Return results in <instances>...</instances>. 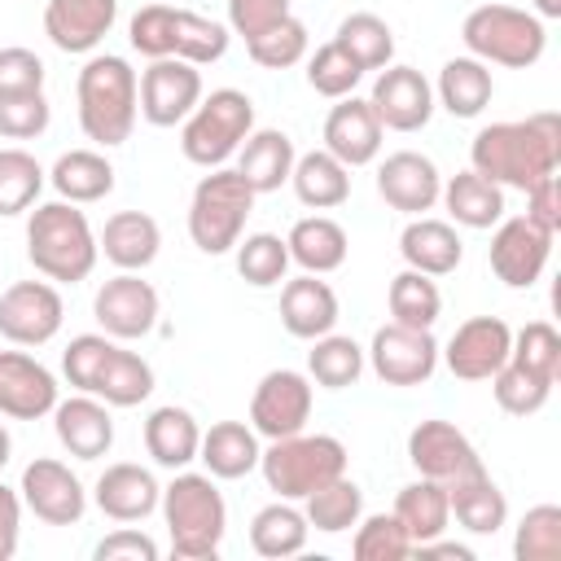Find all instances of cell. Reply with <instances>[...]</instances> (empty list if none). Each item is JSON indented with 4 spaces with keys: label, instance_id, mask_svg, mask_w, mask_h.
<instances>
[{
    "label": "cell",
    "instance_id": "obj_13",
    "mask_svg": "<svg viewBox=\"0 0 561 561\" xmlns=\"http://www.w3.org/2000/svg\"><path fill=\"white\" fill-rule=\"evenodd\" d=\"M92 316L114 342H136L158 324V289L140 280V272H118L96 289Z\"/></svg>",
    "mask_w": 561,
    "mask_h": 561
},
{
    "label": "cell",
    "instance_id": "obj_6",
    "mask_svg": "<svg viewBox=\"0 0 561 561\" xmlns=\"http://www.w3.org/2000/svg\"><path fill=\"white\" fill-rule=\"evenodd\" d=\"M460 44L469 48V57H478L486 66L530 70L548 48V31H543V18H535L530 9L478 4L460 22Z\"/></svg>",
    "mask_w": 561,
    "mask_h": 561
},
{
    "label": "cell",
    "instance_id": "obj_20",
    "mask_svg": "<svg viewBox=\"0 0 561 561\" xmlns=\"http://www.w3.org/2000/svg\"><path fill=\"white\" fill-rule=\"evenodd\" d=\"M57 408V377L26 351H0V416L39 421Z\"/></svg>",
    "mask_w": 561,
    "mask_h": 561
},
{
    "label": "cell",
    "instance_id": "obj_2",
    "mask_svg": "<svg viewBox=\"0 0 561 561\" xmlns=\"http://www.w3.org/2000/svg\"><path fill=\"white\" fill-rule=\"evenodd\" d=\"M75 101H79V127L88 140L101 149H114L131 136L136 114H140V79L127 66V57L96 53L83 61L75 79Z\"/></svg>",
    "mask_w": 561,
    "mask_h": 561
},
{
    "label": "cell",
    "instance_id": "obj_7",
    "mask_svg": "<svg viewBox=\"0 0 561 561\" xmlns=\"http://www.w3.org/2000/svg\"><path fill=\"white\" fill-rule=\"evenodd\" d=\"M259 473L280 500H307L316 486L346 473V447L333 434H285L259 451Z\"/></svg>",
    "mask_w": 561,
    "mask_h": 561
},
{
    "label": "cell",
    "instance_id": "obj_25",
    "mask_svg": "<svg viewBox=\"0 0 561 561\" xmlns=\"http://www.w3.org/2000/svg\"><path fill=\"white\" fill-rule=\"evenodd\" d=\"M92 500L110 522H145L158 508L162 486L145 465L118 460V465H105V473L92 486Z\"/></svg>",
    "mask_w": 561,
    "mask_h": 561
},
{
    "label": "cell",
    "instance_id": "obj_15",
    "mask_svg": "<svg viewBox=\"0 0 561 561\" xmlns=\"http://www.w3.org/2000/svg\"><path fill=\"white\" fill-rule=\"evenodd\" d=\"M202 101V70L180 57H158L140 75V118L153 127L184 123Z\"/></svg>",
    "mask_w": 561,
    "mask_h": 561
},
{
    "label": "cell",
    "instance_id": "obj_44",
    "mask_svg": "<svg viewBox=\"0 0 561 561\" xmlns=\"http://www.w3.org/2000/svg\"><path fill=\"white\" fill-rule=\"evenodd\" d=\"M333 39L355 57L359 70H386L394 61V31L377 13H351V18H342V26H337Z\"/></svg>",
    "mask_w": 561,
    "mask_h": 561
},
{
    "label": "cell",
    "instance_id": "obj_45",
    "mask_svg": "<svg viewBox=\"0 0 561 561\" xmlns=\"http://www.w3.org/2000/svg\"><path fill=\"white\" fill-rule=\"evenodd\" d=\"M307 44H311L307 22H298L294 13H285L280 22H272V26H263L259 35H250V39H245V53H250V61L263 66V70H289V66H298V61L307 57Z\"/></svg>",
    "mask_w": 561,
    "mask_h": 561
},
{
    "label": "cell",
    "instance_id": "obj_59",
    "mask_svg": "<svg viewBox=\"0 0 561 561\" xmlns=\"http://www.w3.org/2000/svg\"><path fill=\"white\" fill-rule=\"evenodd\" d=\"M18 535H22V495L0 482V561L18 552Z\"/></svg>",
    "mask_w": 561,
    "mask_h": 561
},
{
    "label": "cell",
    "instance_id": "obj_40",
    "mask_svg": "<svg viewBox=\"0 0 561 561\" xmlns=\"http://www.w3.org/2000/svg\"><path fill=\"white\" fill-rule=\"evenodd\" d=\"M92 394L105 399L110 408H136V403H145L153 394V368H149V359H140L136 351H123L114 342V351L101 364V377H96Z\"/></svg>",
    "mask_w": 561,
    "mask_h": 561
},
{
    "label": "cell",
    "instance_id": "obj_17",
    "mask_svg": "<svg viewBox=\"0 0 561 561\" xmlns=\"http://www.w3.org/2000/svg\"><path fill=\"white\" fill-rule=\"evenodd\" d=\"M408 460L421 478H434V482H456L473 469H482V456L478 447L465 438V430H456L451 421H416L412 434H408Z\"/></svg>",
    "mask_w": 561,
    "mask_h": 561
},
{
    "label": "cell",
    "instance_id": "obj_36",
    "mask_svg": "<svg viewBox=\"0 0 561 561\" xmlns=\"http://www.w3.org/2000/svg\"><path fill=\"white\" fill-rule=\"evenodd\" d=\"M48 184L57 188L61 202H75V206H88V202H101L114 193V167L105 153L96 149H70L53 162L48 171Z\"/></svg>",
    "mask_w": 561,
    "mask_h": 561
},
{
    "label": "cell",
    "instance_id": "obj_50",
    "mask_svg": "<svg viewBox=\"0 0 561 561\" xmlns=\"http://www.w3.org/2000/svg\"><path fill=\"white\" fill-rule=\"evenodd\" d=\"M513 557L517 561H561V508L557 504H535L522 513L517 535H513Z\"/></svg>",
    "mask_w": 561,
    "mask_h": 561
},
{
    "label": "cell",
    "instance_id": "obj_16",
    "mask_svg": "<svg viewBox=\"0 0 561 561\" xmlns=\"http://www.w3.org/2000/svg\"><path fill=\"white\" fill-rule=\"evenodd\" d=\"M508 346H513V329L500 316H469L447 337V346H438V359L460 381H491V373L508 359Z\"/></svg>",
    "mask_w": 561,
    "mask_h": 561
},
{
    "label": "cell",
    "instance_id": "obj_62",
    "mask_svg": "<svg viewBox=\"0 0 561 561\" xmlns=\"http://www.w3.org/2000/svg\"><path fill=\"white\" fill-rule=\"evenodd\" d=\"M9 451H13V438H9V430L0 425V469L9 465Z\"/></svg>",
    "mask_w": 561,
    "mask_h": 561
},
{
    "label": "cell",
    "instance_id": "obj_52",
    "mask_svg": "<svg viewBox=\"0 0 561 561\" xmlns=\"http://www.w3.org/2000/svg\"><path fill=\"white\" fill-rule=\"evenodd\" d=\"M508 359L530 368V373H539V377H548L557 386V377H561V333L548 320H530L526 329L513 333Z\"/></svg>",
    "mask_w": 561,
    "mask_h": 561
},
{
    "label": "cell",
    "instance_id": "obj_10",
    "mask_svg": "<svg viewBox=\"0 0 561 561\" xmlns=\"http://www.w3.org/2000/svg\"><path fill=\"white\" fill-rule=\"evenodd\" d=\"M66 302L53 280H13L0 294V337L13 346H44L57 337Z\"/></svg>",
    "mask_w": 561,
    "mask_h": 561
},
{
    "label": "cell",
    "instance_id": "obj_4",
    "mask_svg": "<svg viewBox=\"0 0 561 561\" xmlns=\"http://www.w3.org/2000/svg\"><path fill=\"white\" fill-rule=\"evenodd\" d=\"M158 508H162V522L171 535V552L180 561H210L219 552L224 530H228V504L210 473L180 469L162 486Z\"/></svg>",
    "mask_w": 561,
    "mask_h": 561
},
{
    "label": "cell",
    "instance_id": "obj_47",
    "mask_svg": "<svg viewBox=\"0 0 561 561\" xmlns=\"http://www.w3.org/2000/svg\"><path fill=\"white\" fill-rule=\"evenodd\" d=\"M44 175L48 171L35 162V153H26V149H0V219L31 210L39 202Z\"/></svg>",
    "mask_w": 561,
    "mask_h": 561
},
{
    "label": "cell",
    "instance_id": "obj_18",
    "mask_svg": "<svg viewBox=\"0 0 561 561\" xmlns=\"http://www.w3.org/2000/svg\"><path fill=\"white\" fill-rule=\"evenodd\" d=\"M548 254H552V237L539 232L526 215H513V219H500L495 224V237H491V272L508 285V289H530L543 267H548Z\"/></svg>",
    "mask_w": 561,
    "mask_h": 561
},
{
    "label": "cell",
    "instance_id": "obj_11",
    "mask_svg": "<svg viewBox=\"0 0 561 561\" xmlns=\"http://www.w3.org/2000/svg\"><path fill=\"white\" fill-rule=\"evenodd\" d=\"M368 364L386 386H425L438 368V342L430 329L412 324H381L368 342Z\"/></svg>",
    "mask_w": 561,
    "mask_h": 561
},
{
    "label": "cell",
    "instance_id": "obj_5",
    "mask_svg": "<svg viewBox=\"0 0 561 561\" xmlns=\"http://www.w3.org/2000/svg\"><path fill=\"white\" fill-rule=\"evenodd\" d=\"M127 39L140 57L158 61V57H180L188 66H210L228 53V26L188 9H171V4H145L131 13L127 22Z\"/></svg>",
    "mask_w": 561,
    "mask_h": 561
},
{
    "label": "cell",
    "instance_id": "obj_30",
    "mask_svg": "<svg viewBox=\"0 0 561 561\" xmlns=\"http://www.w3.org/2000/svg\"><path fill=\"white\" fill-rule=\"evenodd\" d=\"M294 158H298V149H294V140H289L285 131L259 127V131H250V136L241 140V149H237V171H241V180H245L254 193H276V188L289 180Z\"/></svg>",
    "mask_w": 561,
    "mask_h": 561
},
{
    "label": "cell",
    "instance_id": "obj_56",
    "mask_svg": "<svg viewBox=\"0 0 561 561\" xmlns=\"http://www.w3.org/2000/svg\"><path fill=\"white\" fill-rule=\"evenodd\" d=\"M285 13H289V0H228V31H237L241 39H250L263 26L280 22Z\"/></svg>",
    "mask_w": 561,
    "mask_h": 561
},
{
    "label": "cell",
    "instance_id": "obj_38",
    "mask_svg": "<svg viewBox=\"0 0 561 561\" xmlns=\"http://www.w3.org/2000/svg\"><path fill=\"white\" fill-rule=\"evenodd\" d=\"M394 517L403 522V530H408L412 548H416V543L438 539V535L447 530V522H451L447 486H443V482H434V478H416V482H408V486L394 495Z\"/></svg>",
    "mask_w": 561,
    "mask_h": 561
},
{
    "label": "cell",
    "instance_id": "obj_42",
    "mask_svg": "<svg viewBox=\"0 0 561 561\" xmlns=\"http://www.w3.org/2000/svg\"><path fill=\"white\" fill-rule=\"evenodd\" d=\"M302 517H307V526H316L324 535H342L364 517V491L342 473V478H333L307 495Z\"/></svg>",
    "mask_w": 561,
    "mask_h": 561
},
{
    "label": "cell",
    "instance_id": "obj_35",
    "mask_svg": "<svg viewBox=\"0 0 561 561\" xmlns=\"http://www.w3.org/2000/svg\"><path fill=\"white\" fill-rule=\"evenodd\" d=\"M285 245H289V263H298V267L311 272V276L337 272V267L346 263V250H351L346 228H342L337 219H329V215L298 219V224L289 228Z\"/></svg>",
    "mask_w": 561,
    "mask_h": 561
},
{
    "label": "cell",
    "instance_id": "obj_32",
    "mask_svg": "<svg viewBox=\"0 0 561 561\" xmlns=\"http://www.w3.org/2000/svg\"><path fill=\"white\" fill-rule=\"evenodd\" d=\"M495 96V79L486 70V61L478 57H451L443 61L438 70V83H434V101L451 114V118H478Z\"/></svg>",
    "mask_w": 561,
    "mask_h": 561
},
{
    "label": "cell",
    "instance_id": "obj_26",
    "mask_svg": "<svg viewBox=\"0 0 561 561\" xmlns=\"http://www.w3.org/2000/svg\"><path fill=\"white\" fill-rule=\"evenodd\" d=\"M280 324H285L289 337H302V342H316V337L333 333V324H337L333 285L311 276V272L285 280V289H280Z\"/></svg>",
    "mask_w": 561,
    "mask_h": 561
},
{
    "label": "cell",
    "instance_id": "obj_24",
    "mask_svg": "<svg viewBox=\"0 0 561 561\" xmlns=\"http://www.w3.org/2000/svg\"><path fill=\"white\" fill-rule=\"evenodd\" d=\"M118 18V0H48L44 4V35L61 53H92Z\"/></svg>",
    "mask_w": 561,
    "mask_h": 561
},
{
    "label": "cell",
    "instance_id": "obj_28",
    "mask_svg": "<svg viewBox=\"0 0 561 561\" xmlns=\"http://www.w3.org/2000/svg\"><path fill=\"white\" fill-rule=\"evenodd\" d=\"M399 254L412 272H425V276H451L465 259V245H460V232L447 224V219H430V215H416L403 232H399Z\"/></svg>",
    "mask_w": 561,
    "mask_h": 561
},
{
    "label": "cell",
    "instance_id": "obj_31",
    "mask_svg": "<svg viewBox=\"0 0 561 561\" xmlns=\"http://www.w3.org/2000/svg\"><path fill=\"white\" fill-rule=\"evenodd\" d=\"M447 504H451V517L469 535H495L508 522V500L486 469H473V473L447 482Z\"/></svg>",
    "mask_w": 561,
    "mask_h": 561
},
{
    "label": "cell",
    "instance_id": "obj_46",
    "mask_svg": "<svg viewBox=\"0 0 561 561\" xmlns=\"http://www.w3.org/2000/svg\"><path fill=\"white\" fill-rule=\"evenodd\" d=\"M232 250H237V272H241V280L254 285V289L280 285L285 272H289V245H285L276 232H250V237H241Z\"/></svg>",
    "mask_w": 561,
    "mask_h": 561
},
{
    "label": "cell",
    "instance_id": "obj_19",
    "mask_svg": "<svg viewBox=\"0 0 561 561\" xmlns=\"http://www.w3.org/2000/svg\"><path fill=\"white\" fill-rule=\"evenodd\" d=\"M368 105L381 118V127H390V131H421L434 118V88L412 66H386L373 79Z\"/></svg>",
    "mask_w": 561,
    "mask_h": 561
},
{
    "label": "cell",
    "instance_id": "obj_55",
    "mask_svg": "<svg viewBox=\"0 0 561 561\" xmlns=\"http://www.w3.org/2000/svg\"><path fill=\"white\" fill-rule=\"evenodd\" d=\"M44 61L31 48H0V96H18V92H44Z\"/></svg>",
    "mask_w": 561,
    "mask_h": 561
},
{
    "label": "cell",
    "instance_id": "obj_48",
    "mask_svg": "<svg viewBox=\"0 0 561 561\" xmlns=\"http://www.w3.org/2000/svg\"><path fill=\"white\" fill-rule=\"evenodd\" d=\"M491 394H495V403H500L508 416H535V412L548 403L552 381L539 377V373H530V368H522V364H513V359H504V364L491 373Z\"/></svg>",
    "mask_w": 561,
    "mask_h": 561
},
{
    "label": "cell",
    "instance_id": "obj_53",
    "mask_svg": "<svg viewBox=\"0 0 561 561\" xmlns=\"http://www.w3.org/2000/svg\"><path fill=\"white\" fill-rule=\"evenodd\" d=\"M110 351H114V337H110V333H79V337H70V346L61 351V373H66V381H70L75 390L92 394V386H96L101 364H105Z\"/></svg>",
    "mask_w": 561,
    "mask_h": 561
},
{
    "label": "cell",
    "instance_id": "obj_21",
    "mask_svg": "<svg viewBox=\"0 0 561 561\" xmlns=\"http://www.w3.org/2000/svg\"><path fill=\"white\" fill-rule=\"evenodd\" d=\"M377 193L390 210H403V215H425L438 206V193H443V175L438 167L416 153V149H399L390 153L381 167H377Z\"/></svg>",
    "mask_w": 561,
    "mask_h": 561
},
{
    "label": "cell",
    "instance_id": "obj_51",
    "mask_svg": "<svg viewBox=\"0 0 561 561\" xmlns=\"http://www.w3.org/2000/svg\"><path fill=\"white\" fill-rule=\"evenodd\" d=\"M351 552H355V561H403V557H412V539L394 513H373V517L355 522Z\"/></svg>",
    "mask_w": 561,
    "mask_h": 561
},
{
    "label": "cell",
    "instance_id": "obj_14",
    "mask_svg": "<svg viewBox=\"0 0 561 561\" xmlns=\"http://www.w3.org/2000/svg\"><path fill=\"white\" fill-rule=\"evenodd\" d=\"M22 508H31L39 522L48 526H75L88 513V491L83 482L70 473V465L53 460V456H35L22 469Z\"/></svg>",
    "mask_w": 561,
    "mask_h": 561
},
{
    "label": "cell",
    "instance_id": "obj_34",
    "mask_svg": "<svg viewBox=\"0 0 561 561\" xmlns=\"http://www.w3.org/2000/svg\"><path fill=\"white\" fill-rule=\"evenodd\" d=\"M438 202L447 206V215L460 224V228H495L504 219V188L491 184L486 175H478L473 167L469 171H456L451 180H443V193Z\"/></svg>",
    "mask_w": 561,
    "mask_h": 561
},
{
    "label": "cell",
    "instance_id": "obj_41",
    "mask_svg": "<svg viewBox=\"0 0 561 561\" xmlns=\"http://www.w3.org/2000/svg\"><path fill=\"white\" fill-rule=\"evenodd\" d=\"M307 373L316 386L324 390H346L359 381L364 373V346L355 337H342V333H324L316 337V346L307 351Z\"/></svg>",
    "mask_w": 561,
    "mask_h": 561
},
{
    "label": "cell",
    "instance_id": "obj_60",
    "mask_svg": "<svg viewBox=\"0 0 561 561\" xmlns=\"http://www.w3.org/2000/svg\"><path fill=\"white\" fill-rule=\"evenodd\" d=\"M412 552H421V557H451V561H473V548H465V543H443V535H438V539H430V543H416Z\"/></svg>",
    "mask_w": 561,
    "mask_h": 561
},
{
    "label": "cell",
    "instance_id": "obj_54",
    "mask_svg": "<svg viewBox=\"0 0 561 561\" xmlns=\"http://www.w3.org/2000/svg\"><path fill=\"white\" fill-rule=\"evenodd\" d=\"M53 105L44 92H18V96H0V136L4 140H35L48 131Z\"/></svg>",
    "mask_w": 561,
    "mask_h": 561
},
{
    "label": "cell",
    "instance_id": "obj_9",
    "mask_svg": "<svg viewBox=\"0 0 561 561\" xmlns=\"http://www.w3.org/2000/svg\"><path fill=\"white\" fill-rule=\"evenodd\" d=\"M254 131V101L241 88H215L210 96L197 101V110L180 127V149L193 167H224L241 140Z\"/></svg>",
    "mask_w": 561,
    "mask_h": 561
},
{
    "label": "cell",
    "instance_id": "obj_27",
    "mask_svg": "<svg viewBox=\"0 0 561 561\" xmlns=\"http://www.w3.org/2000/svg\"><path fill=\"white\" fill-rule=\"evenodd\" d=\"M96 245L118 272H145L162 250V228L145 210H118L105 219Z\"/></svg>",
    "mask_w": 561,
    "mask_h": 561
},
{
    "label": "cell",
    "instance_id": "obj_29",
    "mask_svg": "<svg viewBox=\"0 0 561 561\" xmlns=\"http://www.w3.org/2000/svg\"><path fill=\"white\" fill-rule=\"evenodd\" d=\"M197 447H202V425L188 408H175V403H162L149 412L145 421V451L153 456V465L162 469H188L197 460Z\"/></svg>",
    "mask_w": 561,
    "mask_h": 561
},
{
    "label": "cell",
    "instance_id": "obj_43",
    "mask_svg": "<svg viewBox=\"0 0 561 561\" xmlns=\"http://www.w3.org/2000/svg\"><path fill=\"white\" fill-rule=\"evenodd\" d=\"M386 302H390L394 324H412V329H434V320H438V311H443V294H438L434 276L412 272V267H403V272L390 280Z\"/></svg>",
    "mask_w": 561,
    "mask_h": 561
},
{
    "label": "cell",
    "instance_id": "obj_3",
    "mask_svg": "<svg viewBox=\"0 0 561 561\" xmlns=\"http://www.w3.org/2000/svg\"><path fill=\"white\" fill-rule=\"evenodd\" d=\"M26 259L44 280L79 285L92 276L101 245L88 215L75 202H44L26 219Z\"/></svg>",
    "mask_w": 561,
    "mask_h": 561
},
{
    "label": "cell",
    "instance_id": "obj_61",
    "mask_svg": "<svg viewBox=\"0 0 561 561\" xmlns=\"http://www.w3.org/2000/svg\"><path fill=\"white\" fill-rule=\"evenodd\" d=\"M530 13L543 18V22L548 18H561V0H530Z\"/></svg>",
    "mask_w": 561,
    "mask_h": 561
},
{
    "label": "cell",
    "instance_id": "obj_1",
    "mask_svg": "<svg viewBox=\"0 0 561 561\" xmlns=\"http://www.w3.org/2000/svg\"><path fill=\"white\" fill-rule=\"evenodd\" d=\"M469 167L500 188H530L561 167V118L552 110L530 118L491 123L469 145Z\"/></svg>",
    "mask_w": 561,
    "mask_h": 561
},
{
    "label": "cell",
    "instance_id": "obj_33",
    "mask_svg": "<svg viewBox=\"0 0 561 561\" xmlns=\"http://www.w3.org/2000/svg\"><path fill=\"white\" fill-rule=\"evenodd\" d=\"M259 434L245 425V421H215L206 434H202V447H197V460L206 465L210 478H245L259 469Z\"/></svg>",
    "mask_w": 561,
    "mask_h": 561
},
{
    "label": "cell",
    "instance_id": "obj_23",
    "mask_svg": "<svg viewBox=\"0 0 561 561\" xmlns=\"http://www.w3.org/2000/svg\"><path fill=\"white\" fill-rule=\"evenodd\" d=\"M53 430L57 443L75 456V460H101L114 447V416L110 403L96 394H75V399H57L53 408Z\"/></svg>",
    "mask_w": 561,
    "mask_h": 561
},
{
    "label": "cell",
    "instance_id": "obj_58",
    "mask_svg": "<svg viewBox=\"0 0 561 561\" xmlns=\"http://www.w3.org/2000/svg\"><path fill=\"white\" fill-rule=\"evenodd\" d=\"M96 561H158V543L145 535V530H131V526H118L114 535H105L96 548H92Z\"/></svg>",
    "mask_w": 561,
    "mask_h": 561
},
{
    "label": "cell",
    "instance_id": "obj_22",
    "mask_svg": "<svg viewBox=\"0 0 561 561\" xmlns=\"http://www.w3.org/2000/svg\"><path fill=\"white\" fill-rule=\"evenodd\" d=\"M381 118L373 114L368 96H342L329 118H324V149L342 162V167H368L377 153H381Z\"/></svg>",
    "mask_w": 561,
    "mask_h": 561
},
{
    "label": "cell",
    "instance_id": "obj_37",
    "mask_svg": "<svg viewBox=\"0 0 561 561\" xmlns=\"http://www.w3.org/2000/svg\"><path fill=\"white\" fill-rule=\"evenodd\" d=\"M289 184H294V193H298L302 206L333 210V206H342L351 197V167H342L329 149H311V153L294 158Z\"/></svg>",
    "mask_w": 561,
    "mask_h": 561
},
{
    "label": "cell",
    "instance_id": "obj_49",
    "mask_svg": "<svg viewBox=\"0 0 561 561\" xmlns=\"http://www.w3.org/2000/svg\"><path fill=\"white\" fill-rule=\"evenodd\" d=\"M359 79H364V70L355 66V57H351L337 39L320 44V48L307 57V83H311V92H320V96H329V101L351 96V92L359 88Z\"/></svg>",
    "mask_w": 561,
    "mask_h": 561
},
{
    "label": "cell",
    "instance_id": "obj_57",
    "mask_svg": "<svg viewBox=\"0 0 561 561\" xmlns=\"http://www.w3.org/2000/svg\"><path fill=\"white\" fill-rule=\"evenodd\" d=\"M526 219L548 237L561 232V184H557V175H543L526 188Z\"/></svg>",
    "mask_w": 561,
    "mask_h": 561
},
{
    "label": "cell",
    "instance_id": "obj_39",
    "mask_svg": "<svg viewBox=\"0 0 561 561\" xmlns=\"http://www.w3.org/2000/svg\"><path fill=\"white\" fill-rule=\"evenodd\" d=\"M307 517L302 508H294L289 500H276V504H263L250 522V548L267 561H285V557H298L307 548Z\"/></svg>",
    "mask_w": 561,
    "mask_h": 561
},
{
    "label": "cell",
    "instance_id": "obj_8",
    "mask_svg": "<svg viewBox=\"0 0 561 561\" xmlns=\"http://www.w3.org/2000/svg\"><path fill=\"white\" fill-rule=\"evenodd\" d=\"M254 197L259 193L241 180L237 167H215L210 175H202L193 197H188V237H193V245L202 254H228L245 232Z\"/></svg>",
    "mask_w": 561,
    "mask_h": 561
},
{
    "label": "cell",
    "instance_id": "obj_12",
    "mask_svg": "<svg viewBox=\"0 0 561 561\" xmlns=\"http://www.w3.org/2000/svg\"><path fill=\"white\" fill-rule=\"evenodd\" d=\"M311 381L298 368H272L254 386L250 399V430L259 438H285L298 434L311 421Z\"/></svg>",
    "mask_w": 561,
    "mask_h": 561
}]
</instances>
